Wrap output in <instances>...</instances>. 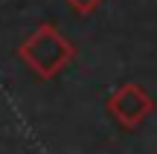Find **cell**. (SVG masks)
<instances>
[{
	"label": "cell",
	"instance_id": "cell-1",
	"mask_svg": "<svg viewBox=\"0 0 157 154\" xmlns=\"http://www.w3.org/2000/svg\"><path fill=\"white\" fill-rule=\"evenodd\" d=\"M151 108H154L151 96H148L143 87H134V85L122 87V90L113 96V102H111V111L117 114V119L122 122V125H128V128L137 125V122H143L151 114Z\"/></svg>",
	"mask_w": 157,
	"mask_h": 154
}]
</instances>
